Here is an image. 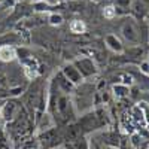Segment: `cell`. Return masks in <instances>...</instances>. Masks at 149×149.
<instances>
[{
  "instance_id": "6da1fadb",
  "label": "cell",
  "mask_w": 149,
  "mask_h": 149,
  "mask_svg": "<svg viewBox=\"0 0 149 149\" xmlns=\"http://www.w3.org/2000/svg\"><path fill=\"white\" fill-rule=\"evenodd\" d=\"M73 64H74V67L79 70L81 76L84 79L85 78H90V76H93V74L97 73V67H95L94 61L91 58H79V60L74 61Z\"/></svg>"
},
{
  "instance_id": "7a4b0ae2",
  "label": "cell",
  "mask_w": 149,
  "mask_h": 149,
  "mask_svg": "<svg viewBox=\"0 0 149 149\" xmlns=\"http://www.w3.org/2000/svg\"><path fill=\"white\" fill-rule=\"evenodd\" d=\"M122 36L131 43H139L140 42V31L137 29V26L133 22V19H128L122 24Z\"/></svg>"
},
{
  "instance_id": "3957f363",
  "label": "cell",
  "mask_w": 149,
  "mask_h": 149,
  "mask_svg": "<svg viewBox=\"0 0 149 149\" xmlns=\"http://www.w3.org/2000/svg\"><path fill=\"white\" fill-rule=\"evenodd\" d=\"M58 137H60V134H58V130L57 128H51V130H46L43 133H40L39 136V143L48 149V148H54L58 145Z\"/></svg>"
},
{
  "instance_id": "277c9868",
  "label": "cell",
  "mask_w": 149,
  "mask_h": 149,
  "mask_svg": "<svg viewBox=\"0 0 149 149\" xmlns=\"http://www.w3.org/2000/svg\"><path fill=\"white\" fill-rule=\"evenodd\" d=\"M63 76L70 82V84H73V85H81L82 82H84V78L81 76V73H79V70L74 67V64H66L64 67H63Z\"/></svg>"
},
{
  "instance_id": "5b68a950",
  "label": "cell",
  "mask_w": 149,
  "mask_h": 149,
  "mask_svg": "<svg viewBox=\"0 0 149 149\" xmlns=\"http://www.w3.org/2000/svg\"><path fill=\"white\" fill-rule=\"evenodd\" d=\"M130 118H131V121H133V124L136 127H142V128H146V121H145V113H143V110H142V107L139 106V104H136V106H133V109H131V115H130Z\"/></svg>"
},
{
  "instance_id": "8992f818",
  "label": "cell",
  "mask_w": 149,
  "mask_h": 149,
  "mask_svg": "<svg viewBox=\"0 0 149 149\" xmlns=\"http://www.w3.org/2000/svg\"><path fill=\"white\" fill-rule=\"evenodd\" d=\"M17 58V49L12 45H2L0 46V60L3 63H9Z\"/></svg>"
},
{
  "instance_id": "52a82bcc",
  "label": "cell",
  "mask_w": 149,
  "mask_h": 149,
  "mask_svg": "<svg viewBox=\"0 0 149 149\" xmlns=\"http://www.w3.org/2000/svg\"><path fill=\"white\" fill-rule=\"evenodd\" d=\"M104 42H106L107 48H109V49H112L113 52H118V54H121V52L124 51L122 42L118 39V37H116L115 34H107V36L104 37Z\"/></svg>"
},
{
  "instance_id": "ba28073f",
  "label": "cell",
  "mask_w": 149,
  "mask_h": 149,
  "mask_svg": "<svg viewBox=\"0 0 149 149\" xmlns=\"http://www.w3.org/2000/svg\"><path fill=\"white\" fill-rule=\"evenodd\" d=\"M40 121H37L39 122V128H40V131L43 133V131H46V130H51V128H54V119H52V116L51 115H42L40 118H39Z\"/></svg>"
},
{
  "instance_id": "9c48e42d",
  "label": "cell",
  "mask_w": 149,
  "mask_h": 149,
  "mask_svg": "<svg viewBox=\"0 0 149 149\" xmlns=\"http://www.w3.org/2000/svg\"><path fill=\"white\" fill-rule=\"evenodd\" d=\"M70 31L72 33H74V34H82V33H85V30H86V26H85V22L84 21H81V19H73L72 22H70Z\"/></svg>"
},
{
  "instance_id": "30bf717a",
  "label": "cell",
  "mask_w": 149,
  "mask_h": 149,
  "mask_svg": "<svg viewBox=\"0 0 149 149\" xmlns=\"http://www.w3.org/2000/svg\"><path fill=\"white\" fill-rule=\"evenodd\" d=\"M112 90H113V94H115L116 98H124V97H127L130 94V86L122 85V84L113 85V88H112Z\"/></svg>"
},
{
  "instance_id": "8fae6325",
  "label": "cell",
  "mask_w": 149,
  "mask_h": 149,
  "mask_svg": "<svg viewBox=\"0 0 149 149\" xmlns=\"http://www.w3.org/2000/svg\"><path fill=\"white\" fill-rule=\"evenodd\" d=\"M15 110H17V104L14 102H9L5 106H2V116H5V119H12Z\"/></svg>"
},
{
  "instance_id": "7c38bea8",
  "label": "cell",
  "mask_w": 149,
  "mask_h": 149,
  "mask_svg": "<svg viewBox=\"0 0 149 149\" xmlns=\"http://www.w3.org/2000/svg\"><path fill=\"white\" fill-rule=\"evenodd\" d=\"M66 149H88V143L85 142V139L72 140V142H67Z\"/></svg>"
},
{
  "instance_id": "4fadbf2b",
  "label": "cell",
  "mask_w": 149,
  "mask_h": 149,
  "mask_svg": "<svg viewBox=\"0 0 149 149\" xmlns=\"http://www.w3.org/2000/svg\"><path fill=\"white\" fill-rule=\"evenodd\" d=\"M57 84H58V85H60L61 88H63V90L66 91V93H70V91L73 90V86H74L73 84H70V82H69V81H67V79H66V78L63 76V73H60V74H58Z\"/></svg>"
},
{
  "instance_id": "5bb4252c",
  "label": "cell",
  "mask_w": 149,
  "mask_h": 149,
  "mask_svg": "<svg viewBox=\"0 0 149 149\" xmlns=\"http://www.w3.org/2000/svg\"><path fill=\"white\" fill-rule=\"evenodd\" d=\"M48 21H49L51 26H61V24H63V17H61L60 14H49Z\"/></svg>"
},
{
  "instance_id": "9a60e30c",
  "label": "cell",
  "mask_w": 149,
  "mask_h": 149,
  "mask_svg": "<svg viewBox=\"0 0 149 149\" xmlns=\"http://www.w3.org/2000/svg\"><path fill=\"white\" fill-rule=\"evenodd\" d=\"M116 15V8L115 6H106L103 9V17L106 19H112V18H115Z\"/></svg>"
},
{
  "instance_id": "2e32d148",
  "label": "cell",
  "mask_w": 149,
  "mask_h": 149,
  "mask_svg": "<svg viewBox=\"0 0 149 149\" xmlns=\"http://www.w3.org/2000/svg\"><path fill=\"white\" fill-rule=\"evenodd\" d=\"M139 106L142 107L143 113H145V121H146V128L149 130V106L146 103H139Z\"/></svg>"
},
{
  "instance_id": "e0dca14e",
  "label": "cell",
  "mask_w": 149,
  "mask_h": 149,
  "mask_svg": "<svg viewBox=\"0 0 149 149\" xmlns=\"http://www.w3.org/2000/svg\"><path fill=\"white\" fill-rule=\"evenodd\" d=\"M48 8H49V6H48L45 2H37V3H34V10H37V12H46Z\"/></svg>"
},
{
  "instance_id": "ac0fdd59",
  "label": "cell",
  "mask_w": 149,
  "mask_h": 149,
  "mask_svg": "<svg viewBox=\"0 0 149 149\" xmlns=\"http://www.w3.org/2000/svg\"><path fill=\"white\" fill-rule=\"evenodd\" d=\"M140 70H142L143 73H148V74H149V63H148V61H145V63L140 64Z\"/></svg>"
},
{
  "instance_id": "d6986e66",
  "label": "cell",
  "mask_w": 149,
  "mask_h": 149,
  "mask_svg": "<svg viewBox=\"0 0 149 149\" xmlns=\"http://www.w3.org/2000/svg\"><path fill=\"white\" fill-rule=\"evenodd\" d=\"M43 2H45L48 6H54V5H58L60 0H43Z\"/></svg>"
},
{
  "instance_id": "ffe728a7",
  "label": "cell",
  "mask_w": 149,
  "mask_h": 149,
  "mask_svg": "<svg viewBox=\"0 0 149 149\" xmlns=\"http://www.w3.org/2000/svg\"><path fill=\"white\" fill-rule=\"evenodd\" d=\"M118 5H124V6H128L131 3V0H116Z\"/></svg>"
},
{
  "instance_id": "44dd1931",
  "label": "cell",
  "mask_w": 149,
  "mask_h": 149,
  "mask_svg": "<svg viewBox=\"0 0 149 149\" xmlns=\"http://www.w3.org/2000/svg\"><path fill=\"white\" fill-rule=\"evenodd\" d=\"M33 2H34V3H37V2H43V0H33Z\"/></svg>"
},
{
  "instance_id": "7402d4cb",
  "label": "cell",
  "mask_w": 149,
  "mask_h": 149,
  "mask_svg": "<svg viewBox=\"0 0 149 149\" xmlns=\"http://www.w3.org/2000/svg\"><path fill=\"white\" fill-rule=\"evenodd\" d=\"M148 63H149V60H148Z\"/></svg>"
}]
</instances>
